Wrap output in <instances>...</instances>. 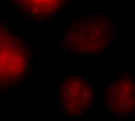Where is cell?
Masks as SVG:
<instances>
[{
    "label": "cell",
    "mask_w": 135,
    "mask_h": 121,
    "mask_svg": "<svg viewBox=\"0 0 135 121\" xmlns=\"http://www.w3.org/2000/svg\"><path fill=\"white\" fill-rule=\"evenodd\" d=\"M118 36V24L111 16L83 14L61 26L59 43L64 54L76 61H95L114 50Z\"/></svg>",
    "instance_id": "cell-1"
},
{
    "label": "cell",
    "mask_w": 135,
    "mask_h": 121,
    "mask_svg": "<svg viewBox=\"0 0 135 121\" xmlns=\"http://www.w3.org/2000/svg\"><path fill=\"white\" fill-rule=\"evenodd\" d=\"M36 52L30 35L14 23L0 19V94H14L24 86L35 69Z\"/></svg>",
    "instance_id": "cell-2"
},
{
    "label": "cell",
    "mask_w": 135,
    "mask_h": 121,
    "mask_svg": "<svg viewBox=\"0 0 135 121\" xmlns=\"http://www.w3.org/2000/svg\"><path fill=\"white\" fill-rule=\"evenodd\" d=\"M56 97L61 118L80 119L92 113L97 100V88L88 74L71 73L57 85Z\"/></svg>",
    "instance_id": "cell-3"
},
{
    "label": "cell",
    "mask_w": 135,
    "mask_h": 121,
    "mask_svg": "<svg viewBox=\"0 0 135 121\" xmlns=\"http://www.w3.org/2000/svg\"><path fill=\"white\" fill-rule=\"evenodd\" d=\"M102 116L114 121L133 118L135 109V74L133 71H119L113 74L97 94Z\"/></svg>",
    "instance_id": "cell-4"
},
{
    "label": "cell",
    "mask_w": 135,
    "mask_h": 121,
    "mask_svg": "<svg viewBox=\"0 0 135 121\" xmlns=\"http://www.w3.org/2000/svg\"><path fill=\"white\" fill-rule=\"evenodd\" d=\"M5 7L21 21L40 28L57 24L69 11L71 0H2Z\"/></svg>",
    "instance_id": "cell-5"
}]
</instances>
